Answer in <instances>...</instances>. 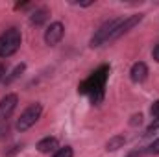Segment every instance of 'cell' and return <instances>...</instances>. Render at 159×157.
<instances>
[{
	"label": "cell",
	"mask_w": 159,
	"mask_h": 157,
	"mask_svg": "<svg viewBox=\"0 0 159 157\" xmlns=\"http://www.w3.org/2000/svg\"><path fill=\"white\" fill-rule=\"evenodd\" d=\"M107 74H109V67H102L98 69L89 79H85L80 87L81 92L89 94L91 96V102L94 105H100L104 102V89H106V79H107Z\"/></svg>",
	"instance_id": "obj_1"
},
{
	"label": "cell",
	"mask_w": 159,
	"mask_h": 157,
	"mask_svg": "<svg viewBox=\"0 0 159 157\" xmlns=\"http://www.w3.org/2000/svg\"><path fill=\"white\" fill-rule=\"evenodd\" d=\"M20 43H22V35H20V30L17 28H9L6 30L2 35H0V57H11L19 48H20Z\"/></svg>",
	"instance_id": "obj_2"
},
{
	"label": "cell",
	"mask_w": 159,
	"mask_h": 157,
	"mask_svg": "<svg viewBox=\"0 0 159 157\" xmlns=\"http://www.w3.org/2000/svg\"><path fill=\"white\" fill-rule=\"evenodd\" d=\"M120 20H122V17H117V19H109V20H106L98 30H94V34H93V37H91V46L93 48H98V46H102V44H106V43H109V37L113 35V32L117 30V26L120 24Z\"/></svg>",
	"instance_id": "obj_3"
},
{
	"label": "cell",
	"mask_w": 159,
	"mask_h": 157,
	"mask_svg": "<svg viewBox=\"0 0 159 157\" xmlns=\"http://www.w3.org/2000/svg\"><path fill=\"white\" fill-rule=\"evenodd\" d=\"M41 115H43V105H41V104H32V105H28V107L20 113V117L17 120L15 128L22 133V131L30 129L32 126H35V122L41 118Z\"/></svg>",
	"instance_id": "obj_4"
},
{
	"label": "cell",
	"mask_w": 159,
	"mask_h": 157,
	"mask_svg": "<svg viewBox=\"0 0 159 157\" xmlns=\"http://www.w3.org/2000/svg\"><path fill=\"white\" fill-rule=\"evenodd\" d=\"M144 19V15L143 13H135V15H129V17H126V19H122L120 20V24L117 26V30L113 32V35L109 37V43H113V41H117V39H120L124 34H128L131 28H135L141 20Z\"/></svg>",
	"instance_id": "obj_5"
},
{
	"label": "cell",
	"mask_w": 159,
	"mask_h": 157,
	"mask_svg": "<svg viewBox=\"0 0 159 157\" xmlns=\"http://www.w3.org/2000/svg\"><path fill=\"white\" fill-rule=\"evenodd\" d=\"M63 35H65V26H63V22H52L46 30H44V43L48 44V46H56L57 43H61L63 39Z\"/></svg>",
	"instance_id": "obj_6"
},
{
	"label": "cell",
	"mask_w": 159,
	"mask_h": 157,
	"mask_svg": "<svg viewBox=\"0 0 159 157\" xmlns=\"http://www.w3.org/2000/svg\"><path fill=\"white\" fill-rule=\"evenodd\" d=\"M17 104H19V96L15 92H9L0 100V122L7 120L13 115V111L17 109Z\"/></svg>",
	"instance_id": "obj_7"
},
{
	"label": "cell",
	"mask_w": 159,
	"mask_h": 157,
	"mask_svg": "<svg viewBox=\"0 0 159 157\" xmlns=\"http://www.w3.org/2000/svg\"><path fill=\"white\" fill-rule=\"evenodd\" d=\"M146 78H148V67H146V63H143V61L133 63L131 69H129V79L133 83H143Z\"/></svg>",
	"instance_id": "obj_8"
},
{
	"label": "cell",
	"mask_w": 159,
	"mask_h": 157,
	"mask_svg": "<svg viewBox=\"0 0 159 157\" xmlns=\"http://www.w3.org/2000/svg\"><path fill=\"white\" fill-rule=\"evenodd\" d=\"M57 146H59V142H57L56 137H44V139H41L39 142H37V150H39L41 154L57 152Z\"/></svg>",
	"instance_id": "obj_9"
},
{
	"label": "cell",
	"mask_w": 159,
	"mask_h": 157,
	"mask_svg": "<svg viewBox=\"0 0 159 157\" xmlns=\"http://www.w3.org/2000/svg\"><path fill=\"white\" fill-rule=\"evenodd\" d=\"M124 144H126V137H124V135H115V137H111V139L106 142V150H107V152H117V150H120Z\"/></svg>",
	"instance_id": "obj_10"
},
{
	"label": "cell",
	"mask_w": 159,
	"mask_h": 157,
	"mask_svg": "<svg viewBox=\"0 0 159 157\" xmlns=\"http://www.w3.org/2000/svg\"><path fill=\"white\" fill-rule=\"evenodd\" d=\"M46 19H48V9H46V7H39V9H35L34 15L30 17V22H32L34 26H41Z\"/></svg>",
	"instance_id": "obj_11"
},
{
	"label": "cell",
	"mask_w": 159,
	"mask_h": 157,
	"mask_svg": "<svg viewBox=\"0 0 159 157\" xmlns=\"http://www.w3.org/2000/svg\"><path fill=\"white\" fill-rule=\"evenodd\" d=\"M24 70H26V65H24V63H20V65H17V67L13 69V72H11L9 76H6V78H4V83H6V85H9V83H13L15 79H17L19 76H20V74H22V72H24Z\"/></svg>",
	"instance_id": "obj_12"
},
{
	"label": "cell",
	"mask_w": 159,
	"mask_h": 157,
	"mask_svg": "<svg viewBox=\"0 0 159 157\" xmlns=\"http://www.w3.org/2000/svg\"><path fill=\"white\" fill-rule=\"evenodd\" d=\"M74 155V150L70 146H65V148H59L57 152H54L52 157H72Z\"/></svg>",
	"instance_id": "obj_13"
},
{
	"label": "cell",
	"mask_w": 159,
	"mask_h": 157,
	"mask_svg": "<svg viewBox=\"0 0 159 157\" xmlns=\"http://www.w3.org/2000/svg\"><path fill=\"white\" fill-rule=\"evenodd\" d=\"M148 152L154 154V155H159V139H156V141L148 146Z\"/></svg>",
	"instance_id": "obj_14"
},
{
	"label": "cell",
	"mask_w": 159,
	"mask_h": 157,
	"mask_svg": "<svg viewBox=\"0 0 159 157\" xmlns=\"http://www.w3.org/2000/svg\"><path fill=\"white\" fill-rule=\"evenodd\" d=\"M143 124V115L139 113V115H133L131 120H129V126H141Z\"/></svg>",
	"instance_id": "obj_15"
},
{
	"label": "cell",
	"mask_w": 159,
	"mask_h": 157,
	"mask_svg": "<svg viewBox=\"0 0 159 157\" xmlns=\"http://www.w3.org/2000/svg\"><path fill=\"white\" fill-rule=\"evenodd\" d=\"M150 113H152V117H154V118H159V100L152 104V107H150Z\"/></svg>",
	"instance_id": "obj_16"
},
{
	"label": "cell",
	"mask_w": 159,
	"mask_h": 157,
	"mask_svg": "<svg viewBox=\"0 0 159 157\" xmlns=\"http://www.w3.org/2000/svg\"><path fill=\"white\" fill-rule=\"evenodd\" d=\"M156 129H159V118H154V122L148 126V133H152V131H156Z\"/></svg>",
	"instance_id": "obj_17"
},
{
	"label": "cell",
	"mask_w": 159,
	"mask_h": 157,
	"mask_svg": "<svg viewBox=\"0 0 159 157\" xmlns=\"http://www.w3.org/2000/svg\"><path fill=\"white\" fill-rule=\"evenodd\" d=\"M144 155V150H133V152H129L126 157H143Z\"/></svg>",
	"instance_id": "obj_18"
},
{
	"label": "cell",
	"mask_w": 159,
	"mask_h": 157,
	"mask_svg": "<svg viewBox=\"0 0 159 157\" xmlns=\"http://www.w3.org/2000/svg\"><path fill=\"white\" fill-rule=\"evenodd\" d=\"M152 57H154V59L159 63V43L154 46V50H152Z\"/></svg>",
	"instance_id": "obj_19"
},
{
	"label": "cell",
	"mask_w": 159,
	"mask_h": 157,
	"mask_svg": "<svg viewBox=\"0 0 159 157\" xmlns=\"http://www.w3.org/2000/svg\"><path fill=\"white\" fill-rule=\"evenodd\" d=\"M4 78H6V67L0 63V81H4Z\"/></svg>",
	"instance_id": "obj_20"
},
{
	"label": "cell",
	"mask_w": 159,
	"mask_h": 157,
	"mask_svg": "<svg viewBox=\"0 0 159 157\" xmlns=\"http://www.w3.org/2000/svg\"><path fill=\"white\" fill-rule=\"evenodd\" d=\"M76 6H80V7H89V6H93V0L91 2H78Z\"/></svg>",
	"instance_id": "obj_21"
}]
</instances>
